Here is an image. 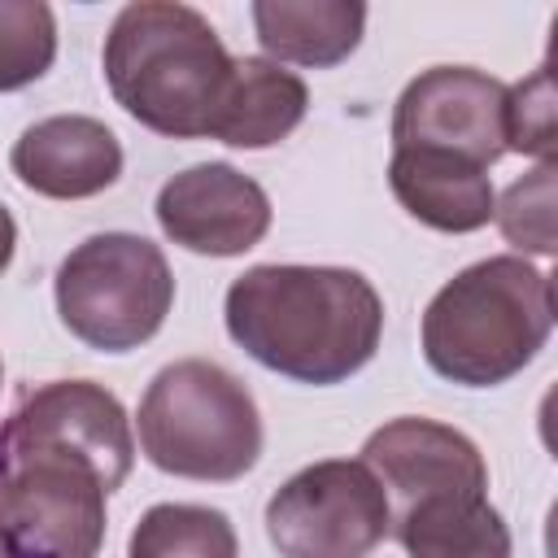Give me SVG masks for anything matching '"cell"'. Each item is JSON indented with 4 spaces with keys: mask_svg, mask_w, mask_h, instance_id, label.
Masks as SVG:
<instances>
[{
    "mask_svg": "<svg viewBox=\"0 0 558 558\" xmlns=\"http://www.w3.org/2000/svg\"><path fill=\"white\" fill-rule=\"evenodd\" d=\"M13 248H17V222H13V214L0 205V275L9 270V262H13Z\"/></svg>",
    "mask_w": 558,
    "mask_h": 558,
    "instance_id": "cell-21",
    "label": "cell"
},
{
    "mask_svg": "<svg viewBox=\"0 0 558 558\" xmlns=\"http://www.w3.org/2000/svg\"><path fill=\"white\" fill-rule=\"evenodd\" d=\"M253 31L275 65L331 70L362 44L366 9L349 0H257Z\"/></svg>",
    "mask_w": 558,
    "mask_h": 558,
    "instance_id": "cell-16",
    "label": "cell"
},
{
    "mask_svg": "<svg viewBox=\"0 0 558 558\" xmlns=\"http://www.w3.org/2000/svg\"><path fill=\"white\" fill-rule=\"evenodd\" d=\"M140 449L166 475L231 484L262 458L257 401L209 357L170 362L140 401Z\"/></svg>",
    "mask_w": 558,
    "mask_h": 558,
    "instance_id": "cell-4",
    "label": "cell"
},
{
    "mask_svg": "<svg viewBox=\"0 0 558 558\" xmlns=\"http://www.w3.org/2000/svg\"><path fill=\"white\" fill-rule=\"evenodd\" d=\"M0 449H48L87 462L105 488H122L135 440L122 401L92 379H57L35 388L0 432Z\"/></svg>",
    "mask_w": 558,
    "mask_h": 558,
    "instance_id": "cell-9",
    "label": "cell"
},
{
    "mask_svg": "<svg viewBox=\"0 0 558 558\" xmlns=\"http://www.w3.org/2000/svg\"><path fill=\"white\" fill-rule=\"evenodd\" d=\"M305 109L310 87L292 70L266 57H231V74L209 118V140L231 148H270L301 126Z\"/></svg>",
    "mask_w": 558,
    "mask_h": 558,
    "instance_id": "cell-14",
    "label": "cell"
},
{
    "mask_svg": "<svg viewBox=\"0 0 558 558\" xmlns=\"http://www.w3.org/2000/svg\"><path fill=\"white\" fill-rule=\"evenodd\" d=\"M222 314L253 362L314 388L357 375L384 336L375 283L344 266H248Z\"/></svg>",
    "mask_w": 558,
    "mask_h": 558,
    "instance_id": "cell-1",
    "label": "cell"
},
{
    "mask_svg": "<svg viewBox=\"0 0 558 558\" xmlns=\"http://www.w3.org/2000/svg\"><path fill=\"white\" fill-rule=\"evenodd\" d=\"M554 331V283L527 257L458 270L423 310V357L440 379L493 388L536 362Z\"/></svg>",
    "mask_w": 558,
    "mask_h": 558,
    "instance_id": "cell-3",
    "label": "cell"
},
{
    "mask_svg": "<svg viewBox=\"0 0 558 558\" xmlns=\"http://www.w3.org/2000/svg\"><path fill=\"white\" fill-rule=\"evenodd\" d=\"M388 183L410 218H418L432 231H449V235L488 227L493 205H497L488 170L462 157H449V153H432V148H392Z\"/></svg>",
    "mask_w": 558,
    "mask_h": 558,
    "instance_id": "cell-13",
    "label": "cell"
},
{
    "mask_svg": "<svg viewBox=\"0 0 558 558\" xmlns=\"http://www.w3.org/2000/svg\"><path fill=\"white\" fill-rule=\"evenodd\" d=\"M126 558H240L235 527L222 510L161 501L140 514Z\"/></svg>",
    "mask_w": 558,
    "mask_h": 558,
    "instance_id": "cell-17",
    "label": "cell"
},
{
    "mask_svg": "<svg viewBox=\"0 0 558 558\" xmlns=\"http://www.w3.org/2000/svg\"><path fill=\"white\" fill-rule=\"evenodd\" d=\"M493 218L519 253L549 257L554 253V161H541L532 174L514 179L493 205Z\"/></svg>",
    "mask_w": 558,
    "mask_h": 558,
    "instance_id": "cell-19",
    "label": "cell"
},
{
    "mask_svg": "<svg viewBox=\"0 0 558 558\" xmlns=\"http://www.w3.org/2000/svg\"><path fill=\"white\" fill-rule=\"evenodd\" d=\"M153 209L166 240L205 257H240L270 231V196L227 161L179 170L161 183Z\"/></svg>",
    "mask_w": 558,
    "mask_h": 558,
    "instance_id": "cell-10",
    "label": "cell"
},
{
    "mask_svg": "<svg viewBox=\"0 0 558 558\" xmlns=\"http://www.w3.org/2000/svg\"><path fill=\"white\" fill-rule=\"evenodd\" d=\"M266 536L279 558H366L392 536L388 493L362 458L314 462L266 501Z\"/></svg>",
    "mask_w": 558,
    "mask_h": 558,
    "instance_id": "cell-7",
    "label": "cell"
},
{
    "mask_svg": "<svg viewBox=\"0 0 558 558\" xmlns=\"http://www.w3.org/2000/svg\"><path fill=\"white\" fill-rule=\"evenodd\" d=\"M392 148H432L480 170L506 153V83L471 65H432L392 109Z\"/></svg>",
    "mask_w": 558,
    "mask_h": 558,
    "instance_id": "cell-8",
    "label": "cell"
},
{
    "mask_svg": "<svg viewBox=\"0 0 558 558\" xmlns=\"http://www.w3.org/2000/svg\"><path fill=\"white\" fill-rule=\"evenodd\" d=\"M22 187L52 201H83L118 183L122 144L118 135L87 113H57L26 126L9 153Z\"/></svg>",
    "mask_w": 558,
    "mask_h": 558,
    "instance_id": "cell-12",
    "label": "cell"
},
{
    "mask_svg": "<svg viewBox=\"0 0 558 558\" xmlns=\"http://www.w3.org/2000/svg\"><path fill=\"white\" fill-rule=\"evenodd\" d=\"M105 480L65 453L0 449V558H96Z\"/></svg>",
    "mask_w": 558,
    "mask_h": 558,
    "instance_id": "cell-6",
    "label": "cell"
},
{
    "mask_svg": "<svg viewBox=\"0 0 558 558\" xmlns=\"http://www.w3.org/2000/svg\"><path fill=\"white\" fill-rule=\"evenodd\" d=\"M57 61V17L44 0H0V92L31 87Z\"/></svg>",
    "mask_w": 558,
    "mask_h": 558,
    "instance_id": "cell-18",
    "label": "cell"
},
{
    "mask_svg": "<svg viewBox=\"0 0 558 558\" xmlns=\"http://www.w3.org/2000/svg\"><path fill=\"white\" fill-rule=\"evenodd\" d=\"M554 87L541 65L532 78L506 87V148L554 161Z\"/></svg>",
    "mask_w": 558,
    "mask_h": 558,
    "instance_id": "cell-20",
    "label": "cell"
},
{
    "mask_svg": "<svg viewBox=\"0 0 558 558\" xmlns=\"http://www.w3.org/2000/svg\"><path fill=\"white\" fill-rule=\"evenodd\" d=\"M231 52L209 17L179 0L126 4L105 35V83L113 100L148 131L196 140L209 135Z\"/></svg>",
    "mask_w": 558,
    "mask_h": 558,
    "instance_id": "cell-2",
    "label": "cell"
},
{
    "mask_svg": "<svg viewBox=\"0 0 558 558\" xmlns=\"http://www.w3.org/2000/svg\"><path fill=\"white\" fill-rule=\"evenodd\" d=\"M0 384H4V366H0Z\"/></svg>",
    "mask_w": 558,
    "mask_h": 558,
    "instance_id": "cell-22",
    "label": "cell"
},
{
    "mask_svg": "<svg viewBox=\"0 0 558 558\" xmlns=\"http://www.w3.org/2000/svg\"><path fill=\"white\" fill-rule=\"evenodd\" d=\"M392 536L410 558H510V527L488 488L410 501L392 510Z\"/></svg>",
    "mask_w": 558,
    "mask_h": 558,
    "instance_id": "cell-15",
    "label": "cell"
},
{
    "mask_svg": "<svg viewBox=\"0 0 558 558\" xmlns=\"http://www.w3.org/2000/svg\"><path fill=\"white\" fill-rule=\"evenodd\" d=\"M362 462L384 484L388 510H401V506L436 497V493L488 488V466H484V453L475 449V440L436 418L410 414V418L384 423L379 432L366 436Z\"/></svg>",
    "mask_w": 558,
    "mask_h": 558,
    "instance_id": "cell-11",
    "label": "cell"
},
{
    "mask_svg": "<svg viewBox=\"0 0 558 558\" xmlns=\"http://www.w3.org/2000/svg\"><path fill=\"white\" fill-rule=\"evenodd\" d=\"M52 292L74 340L100 353H131L161 331L174 305V275L153 240L105 231L61 262Z\"/></svg>",
    "mask_w": 558,
    "mask_h": 558,
    "instance_id": "cell-5",
    "label": "cell"
}]
</instances>
